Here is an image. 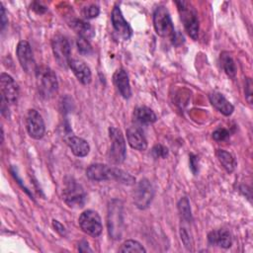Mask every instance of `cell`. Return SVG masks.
Segmentation results:
<instances>
[{
  "label": "cell",
  "instance_id": "6da1fadb",
  "mask_svg": "<svg viewBox=\"0 0 253 253\" xmlns=\"http://www.w3.org/2000/svg\"><path fill=\"white\" fill-rule=\"evenodd\" d=\"M86 176L92 181H109L115 180L125 185H133L135 178L127 172L116 168L110 167L102 163H95L90 165L86 169Z\"/></svg>",
  "mask_w": 253,
  "mask_h": 253
},
{
  "label": "cell",
  "instance_id": "7a4b0ae2",
  "mask_svg": "<svg viewBox=\"0 0 253 253\" xmlns=\"http://www.w3.org/2000/svg\"><path fill=\"white\" fill-rule=\"evenodd\" d=\"M35 74L40 95L43 99L52 98L58 89V81L54 71L48 66L41 65L37 67Z\"/></svg>",
  "mask_w": 253,
  "mask_h": 253
},
{
  "label": "cell",
  "instance_id": "3957f363",
  "mask_svg": "<svg viewBox=\"0 0 253 253\" xmlns=\"http://www.w3.org/2000/svg\"><path fill=\"white\" fill-rule=\"evenodd\" d=\"M175 3L187 34L193 40H197L199 37V19L196 9L187 1H176Z\"/></svg>",
  "mask_w": 253,
  "mask_h": 253
},
{
  "label": "cell",
  "instance_id": "277c9868",
  "mask_svg": "<svg viewBox=\"0 0 253 253\" xmlns=\"http://www.w3.org/2000/svg\"><path fill=\"white\" fill-rule=\"evenodd\" d=\"M108 231L111 238L119 240L122 238L124 231L123 205L119 200H113L108 210Z\"/></svg>",
  "mask_w": 253,
  "mask_h": 253
},
{
  "label": "cell",
  "instance_id": "5b68a950",
  "mask_svg": "<svg viewBox=\"0 0 253 253\" xmlns=\"http://www.w3.org/2000/svg\"><path fill=\"white\" fill-rule=\"evenodd\" d=\"M62 199L70 208H82L86 202V193L83 187L72 177H67L64 180Z\"/></svg>",
  "mask_w": 253,
  "mask_h": 253
},
{
  "label": "cell",
  "instance_id": "8992f818",
  "mask_svg": "<svg viewBox=\"0 0 253 253\" xmlns=\"http://www.w3.org/2000/svg\"><path fill=\"white\" fill-rule=\"evenodd\" d=\"M109 137L111 140V146L109 150V160L113 164H121L126 159V141L121 129L110 126Z\"/></svg>",
  "mask_w": 253,
  "mask_h": 253
},
{
  "label": "cell",
  "instance_id": "52a82bcc",
  "mask_svg": "<svg viewBox=\"0 0 253 253\" xmlns=\"http://www.w3.org/2000/svg\"><path fill=\"white\" fill-rule=\"evenodd\" d=\"M153 26L156 34L162 38L175 40V30L166 7L158 6L153 13Z\"/></svg>",
  "mask_w": 253,
  "mask_h": 253
},
{
  "label": "cell",
  "instance_id": "ba28073f",
  "mask_svg": "<svg viewBox=\"0 0 253 253\" xmlns=\"http://www.w3.org/2000/svg\"><path fill=\"white\" fill-rule=\"evenodd\" d=\"M78 223L82 231L92 237H98L102 233V220L98 212L95 211H84L78 218Z\"/></svg>",
  "mask_w": 253,
  "mask_h": 253
},
{
  "label": "cell",
  "instance_id": "9c48e42d",
  "mask_svg": "<svg viewBox=\"0 0 253 253\" xmlns=\"http://www.w3.org/2000/svg\"><path fill=\"white\" fill-rule=\"evenodd\" d=\"M51 48L54 58L58 65L62 68L69 67L70 44L68 40L62 35H55L51 40Z\"/></svg>",
  "mask_w": 253,
  "mask_h": 253
},
{
  "label": "cell",
  "instance_id": "30bf717a",
  "mask_svg": "<svg viewBox=\"0 0 253 253\" xmlns=\"http://www.w3.org/2000/svg\"><path fill=\"white\" fill-rule=\"evenodd\" d=\"M154 197V189L147 179H141L134 189L133 202L139 210L147 209Z\"/></svg>",
  "mask_w": 253,
  "mask_h": 253
},
{
  "label": "cell",
  "instance_id": "8fae6325",
  "mask_svg": "<svg viewBox=\"0 0 253 253\" xmlns=\"http://www.w3.org/2000/svg\"><path fill=\"white\" fill-rule=\"evenodd\" d=\"M26 128L29 135L34 139H41L44 135V122L37 110L31 109L28 111L26 116Z\"/></svg>",
  "mask_w": 253,
  "mask_h": 253
},
{
  "label": "cell",
  "instance_id": "7c38bea8",
  "mask_svg": "<svg viewBox=\"0 0 253 253\" xmlns=\"http://www.w3.org/2000/svg\"><path fill=\"white\" fill-rule=\"evenodd\" d=\"M16 53H17V57L20 62V65L25 72L27 73L36 72V69L38 66L36 65L33 50L28 42L26 41L19 42L17 45Z\"/></svg>",
  "mask_w": 253,
  "mask_h": 253
},
{
  "label": "cell",
  "instance_id": "4fadbf2b",
  "mask_svg": "<svg viewBox=\"0 0 253 253\" xmlns=\"http://www.w3.org/2000/svg\"><path fill=\"white\" fill-rule=\"evenodd\" d=\"M0 87L1 96L10 104H14L19 98V86L16 81L7 73H1L0 75Z\"/></svg>",
  "mask_w": 253,
  "mask_h": 253
},
{
  "label": "cell",
  "instance_id": "5bb4252c",
  "mask_svg": "<svg viewBox=\"0 0 253 253\" xmlns=\"http://www.w3.org/2000/svg\"><path fill=\"white\" fill-rule=\"evenodd\" d=\"M111 21H112L114 30L120 37H122L124 40L130 39V37L132 35V30H131L130 26L128 25V23L124 18V15L118 5H116L113 8L112 15H111Z\"/></svg>",
  "mask_w": 253,
  "mask_h": 253
},
{
  "label": "cell",
  "instance_id": "9a60e30c",
  "mask_svg": "<svg viewBox=\"0 0 253 253\" xmlns=\"http://www.w3.org/2000/svg\"><path fill=\"white\" fill-rule=\"evenodd\" d=\"M113 82L125 99H128L131 96V89H130V84H129V79L126 71L123 68H120L115 71L113 75Z\"/></svg>",
  "mask_w": 253,
  "mask_h": 253
},
{
  "label": "cell",
  "instance_id": "2e32d148",
  "mask_svg": "<svg viewBox=\"0 0 253 253\" xmlns=\"http://www.w3.org/2000/svg\"><path fill=\"white\" fill-rule=\"evenodd\" d=\"M69 68L76 76L79 82L84 85L90 84L92 80V74L90 68L81 60L78 59H71L69 62Z\"/></svg>",
  "mask_w": 253,
  "mask_h": 253
},
{
  "label": "cell",
  "instance_id": "e0dca14e",
  "mask_svg": "<svg viewBox=\"0 0 253 253\" xmlns=\"http://www.w3.org/2000/svg\"><path fill=\"white\" fill-rule=\"evenodd\" d=\"M127 142L133 149L143 151L147 148V141L143 132L137 126H129L126 129Z\"/></svg>",
  "mask_w": 253,
  "mask_h": 253
},
{
  "label": "cell",
  "instance_id": "ac0fdd59",
  "mask_svg": "<svg viewBox=\"0 0 253 253\" xmlns=\"http://www.w3.org/2000/svg\"><path fill=\"white\" fill-rule=\"evenodd\" d=\"M208 241L211 245H216L221 248H229L232 244L230 232L225 228L212 230L208 234Z\"/></svg>",
  "mask_w": 253,
  "mask_h": 253
},
{
  "label": "cell",
  "instance_id": "d6986e66",
  "mask_svg": "<svg viewBox=\"0 0 253 253\" xmlns=\"http://www.w3.org/2000/svg\"><path fill=\"white\" fill-rule=\"evenodd\" d=\"M209 99L211 104L222 115L230 116L233 113L234 111L233 105L221 93L212 92L209 95Z\"/></svg>",
  "mask_w": 253,
  "mask_h": 253
},
{
  "label": "cell",
  "instance_id": "ffe728a7",
  "mask_svg": "<svg viewBox=\"0 0 253 253\" xmlns=\"http://www.w3.org/2000/svg\"><path fill=\"white\" fill-rule=\"evenodd\" d=\"M66 142H67V145L69 146L71 152L77 157H84L90 151L89 143L81 137L70 135L66 139Z\"/></svg>",
  "mask_w": 253,
  "mask_h": 253
},
{
  "label": "cell",
  "instance_id": "44dd1931",
  "mask_svg": "<svg viewBox=\"0 0 253 253\" xmlns=\"http://www.w3.org/2000/svg\"><path fill=\"white\" fill-rule=\"evenodd\" d=\"M70 26L78 34V37L85 38L89 41V39H92L95 36V30L93 26L87 23L86 21L74 19L73 21H71Z\"/></svg>",
  "mask_w": 253,
  "mask_h": 253
},
{
  "label": "cell",
  "instance_id": "7402d4cb",
  "mask_svg": "<svg viewBox=\"0 0 253 253\" xmlns=\"http://www.w3.org/2000/svg\"><path fill=\"white\" fill-rule=\"evenodd\" d=\"M134 120L142 125H149L152 123H155L157 120V116L155 113L148 107L141 106L134 110L133 113Z\"/></svg>",
  "mask_w": 253,
  "mask_h": 253
},
{
  "label": "cell",
  "instance_id": "603a6c76",
  "mask_svg": "<svg viewBox=\"0 0 253 253\" xmlns=\"http://www.w3.org/2000/svg\"><path fill=\"white\" fill-rule=\"evenodd\" d=\"M215 154H216V157H217L219 163L222 165V167L225 169L226 172L231 173L234 171V169L236 167V161H235L234 157L232 156V154H230L229 152H227L223 149H217Z\"/></svg>",
  "mask_w": 253,
  "mask_h": 253
},
{
  "label": "cell",
  "instance_id": "cb8c5ba5",
  "mask_svg": "<svg viewBox=\"0 0 253 253\" xmlns=\"http://www.w3.org/2000/svg\"><path fill=\"white\" fill-rule=\"evenodd\" d=\"M220 64H221L224 72L229 77L233 78L235 76V74H236L235 62L228 52H222L220 54Z\"/></svg>",
  "mask_w": 253,
  "mask_h": 253
},
{
  "label": "cell",
  "instance_id": "d4e9b609",
  "mask_svg": "<svg viewBox=\"0 0 253 253\" xmlns=\"http://www.w3.org/2000/svg\"><path fill=\"white\" fill-rule=\"evenodd\" d=\"M119 252H130V253H144L145 248L136 240L128 239L125 241L119 248Z\"/></svg>",
  "mask_w": 253,
  "mask_h": 253
},
{
  "label": "cell",
  "instance_id": "484cf974",
  "mask_svg": "<svg viewBox=\"0 0 253 253\" xmlns=\"http://www.w3.org/2000/svg\"><path fill=\"white\" fill-rule=\"evenodd\" d=\"M178 211L180 212V215L181 217L188 221V222H191L192 220V213H191V207H190V203H189V200L184 197L182 198L179 203H178Z\"/></svg>",
  "mask_w": 253,
  "mask_h": 253
},
{
  "label": "cell",
  "instance_id": "4316f807",
  "mask_svg": "<svg viewBox=\"0 0 253 253\" xmlns=\"http://www.w3.org/2000/svg\"><path fill=\"white\" fill-rule=\"evenodd\" d=\"M76 44L78 51L83 55H89L92 52V46L89 42V41L85 38L78 37L76 40Z\"/></svg>",
  "mask_w": 253,
  "mask_h": 253
},
{
  "label": "cell",
  "instance_id": "83f0119b",
  "mask_svg": "<svg viewBox=\"0 0 253 253\" xmlns=\"http://www.w3.org/2000/svg\"><path fill=\"white\" fill-rule=\"evenodd\" d=\"M99 13H100V9L95 4L88 5L82 9V14L86 19H94L98 17Z\"/></svg>",
  "mask_w": 253,
  "mask_h": 253
},
{
  "label": "cell",
  "instance_id": "f1b7e54d",
  "mask_svg": "<svg viewBox=\"0 0 253 253\" xmlns=\"http://www.w3.org/2000/svg\"><path fill=\"white\" fill-rule=\"evenodd\" d=\"M151 153L154 158H166L168 155V148L162 144H156L153 146Z\"/></svg>",
  "mask_w": 253,
  "mask_h": 253
},
{
  "label": "cell",
  "instance_id": "f546056e",
  "mask_svg": "<svg viewBox=\"0 0 253 253\" xmlns=\"http://www.w3.org/2000/svg\"><path fill=\"white\" fill-rule=\"evenodd\" d=\"M229 137V131L223 127H219L212 132V138L216 141H223Z\"/></svg>",
  "mask_w": 253,
  "mask_h": 253
},
{
  "label": "cell",
  "instance_id": "4dcf8cb0",
  "mask_svg": "<svg viewBox=\"0 0 253 253\" xmlns=\"http://www.w3.org/2000/svg\"><path fill=\"white\" fill-rule=\"evenodd\" d=\"M245 98L249 104L252 103V81L250 78H247L245 82Z\"/></svg>",
  "mask_w": 253,
  "mask_h": 253
},
{
  "label": "cell",
  "instance_id": "1f68e13d",
  "mask_svg": "<svg viewBox=\"0 0 253 253\" xmlns=\"http://www.w3.org/2000/svg\"><path fill=\"white\" fill-rule=\"evenodd\" d=\"M190 168L192 172L197 175V173L199 172V159L198 156L194 154H190Z\"/></svg>",
  "mask_w": 253,
  "mask_h": 253
},
{
  "label": "cell",
  "instance_id": "d6a6232c",
  "mask_svg": "<svg viewBox=\"0 0 253 253\" xmlns=\"http://www.w3.org/2000/svg\"><path fill=\"white\" fill-rule=\"evenodd\" d=\"M180 235H181V239H182L184 245H185L188 249H190V247H191L190 237H189V233L186 231L185 228H181V230H180Z\"/></svg>",
  "mask_w": 253,
  "mask_h": 253
},
{
  "label": "cell",
  "instance_id": "836d02e7",
  "mask_svg": "<svg viewBox=\"0 0 253 253\" xmlns=\"http://www.w3.org/2000/svg\"><path fill=\"white\" fill-rule=\"evenodd\" d=\"M52 226H53V228H54L60 235H65V234H66V229H65V227H64L58 220L53 219V220H52Z\"/></svg>",
  "mask_w": 253,
  "mask_h": 253
},
{
  "label": "cell",
  "instance_id": "e575fe53",
  "mask_svg": "<svg viewBox=\"0 0 253 253\" xmlns=\"http://www.w3.org/2000/svg\"><path fill=\"white\" fill-rule=\"evenodd\" d=\"M0 8H1V31H4L5 27L8 24V19L6 17V11L3 4H0Z\"/></svg>",
  "mask_w": 253,
  "mask_h": 253
},
{
  "label": "cell",
  "instance_id": "d590c367",
  "mask_svg": "<svg viewBox=\"0 0 253 253\" xmlns=\"http://www.w3.org/2000/svg\"><path fill=\"white\" fill-rule=\"evenodd\" d=\"M1 114L5 117H8V115H9L8 102L2 96H1Z\"/></svg>",
  "mask_w": 253,
  "mask_h": 253
},
{
  "label": "cell",
  "instance_id": "8d00e7d4",
  "mask_svg": "<svg viewBox=\"0 0 253 253\" xmlns=\"http://www.w3.org/2000/svg\"><path fill=\"white\" fill-rule=\"evenodd\" d=\"M78 250L80 252H92V249L89 247V244L87 241L82 240L78 244Z\"/></svg>",
  "mask_w": 253,
  "mask_h": 253
},
{
  "label": "cell",
  "instance_id": "74e56055",
  "mask_svg": "<svg viewBox=\"0 0 253 253\" xmlns=\"http://www.w3.org/2000/svg\"><path fill=\"white\" fill-rule=\"evenodd\" d=\"M36 5H37V7H35V6H33V10L34 11H36L38 14H42V13H43V12H45L46 11V8H44V7H42L41 4H39V3H35Z\"/></svg>",
  "mask_w": 253,
  "mask_h": 253
}]
</instances>
